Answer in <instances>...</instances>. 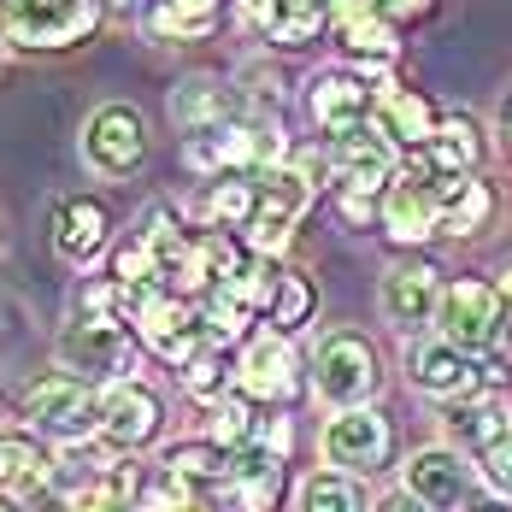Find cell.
<instances>
[{"label": "cell", "mask_w": 512, "mask_h": 512, "mask_svg": "<svg viewBox=\"0 0 512 512\" xmlns=\"http://www.w3.org/2000/svg\"><path fill=\"white\" fill-rule=\"evenodd\" d=\"M230 454L218 448V442H206V436H195V442H171L165 454H159V471H171L177 483H189L195 495H206V489H230Z\"/></svg>", "instance_id": "f1b7e54d"}, {"label": "cell", "mask_w": 512, "mask_h": 512, "mask_svg": "<svg viewBox=\"0 0 512 512\" xmlns=\"http://www.w3.org/2000/svg\"><path fill=\"white\" fill-rule=\"evenodd\" d=\"M307 118L318 124L324 142H336V136H348V130L377 118V83L359 77V71H342V65L336 71H312L307 77Z\"/></svg>", "instance_id": "2e32d148"}, {"label": "cell", "mask_w": 512, "mask_h": 512, "mask_svg": "<svg viewBox=\"0 0 512 512\" xmlns=\"http://www.w3.org/2000/svg\"><path fill=\"white\" fill-rule=\"evenodd\" d=\"M477 477H483V471L465 460L460 448H448V442L418 448V454H407V465H401V489H412L430 512H465L471 495H477Z\"/></svg>", "instance_id": "9a60e30c"}, {"label": "cell", "mask_w": 512, "mask_h": 512, "mask_svg": "<svg viewBox=\"0 0 512 512\" xmlns=\"http://www.w3.org/2000/svg\"><path fill=\"white\" fill-rule=\"evenodd\" d=\"M201 324L218 348H248V342H254V307H248L230 283H218V289L201 295Z\"/></svg>", "instance_id": "1f68e13d"}, {"label": "cell", "mask_w": 512, "mask_h": 512, "mask_svg": "<svg viewBox=\"0 0 512 512\" xmlns=\"http://www.w3.org/2000/svg\"><path fill=\"white\" fill-rule=\"evenodd\" d=\"M465 512H512V501H507V495H495V489H477Z\"/></svg>", "instance_id": "7bdbcfd3"}, {"label": "cell", "mask_w": 512, "mask_h": 512, "mask_svg": "<svg viewBox=\"0 0 512 512\" xmlns=\"http://www.w3.org/2000/svg\"><path fill=\"white\" fill-rule=\"evenodd\" d=\"M442 295H448V271L430 254H407L383 271V289H377V307L383 318L401 330V336H430L436 330V312H442Z\"/></svg>", "instance_id": "9c48e42d"}, {"label": "cell", "mask_w": 512, "mask_h": 512, "mask_svg": "<svg viewBox=\"0 0 512 512\" xmlns=\"http://www.w3.org/2000/svg\"><path fill=\"white\" fill-rule=\"evenodd\" d=\"M377 230L395 248H424L430 236H442V195H436V165H430V154L401 159V177L383 189Z\"/></svg>", "instance_id": "52a82bcc"}, {"label": "cell", "mask_w": 512, "mask_h": 512, "mask_svg": "<svg viewBox=\"0 0 512 512\" xmlns=\"http://www.w3.org/2000/svg\"><path fill=\"white\" fill-rule=\"evenodd\" d=\"M377 6H383V12H389L395 24H418V18H430V12H436L442 0H377Z\"/></svg>", "instance_id": "ab89813d"}, {"label": "cell", "mask_w": 512, "mask_h": 512, "mask_svg": "<svg viewBox=\"0 0 512 512\" xmlns=\"http://www.w3.org/2000/svg\"><path fill=\"white\" fill-rule=\"evenodd\" d=\"M283 277H289V265L283 259H271V254H254V265L230 283L248 307H254V318H271V307H277V289H283Z\"/></svg>", "instance_id": "e575fe53"}, {"label": "cell", "mask_w": 512, "mask_h": 512, "mask_svg": "<svg viewBox=\"0 0 512 512\" xmlns=\"http://www.w3.org/2000/svg\"><path fill=\"white\" fill-rule=\"evenodd\" d=\"M142 159H148V118L130 101L95 106L83 124V165L106 183H118V177L142 171Z\"/></svg>", "instance_id": "7c38bea8"}, {"label": "cell", "mask_w": 512, "mask_h": 512, "mask_svg": "<svg viewBox=\"0 0 512 512\" xmlns=\"http://www.w3.org/2000/svg\"><path fill=\"white\" fill-rule=\"evenodd\" d=\"M330 159H336V195L342 189H354V195H383L395 177H401V148L377 130V118L371 124H359L348 136H336V142H324Z\"/></svg>", "instance_id": "ac0fdd59"}, {"label": "cell", "mask_w": 512, "mask_h": 512, "mask_svg": "<svg viewBox=\"0 0 512 512\" xmlns=\"http://www.w3.org/2000/svg\"><path fill=\"white\" fill-rule=\"evenodd\" d=\"M0 501L12 512H48L59 501V460L36 442V430L0 436Z\"/></svg>", "instance_id": "5bb4252c"}, {"label": "cell", "mask_w": 512, "mask_h": 512, "mask_svg": "<svg viewBox=\"0 0 512 512\" xmlns=\"http://www.w3.org/2000/svg\"><path fill=\"white\" fill-rule=\"evenodd\" d=\"M501 136H507V159H512V101H507V118H501Z\"/></svg>", "instance_id": "ee69618b"}, {"label": "cell", "mask_w": 512, "mask_h": 512, "mask_svg": "<svg viewBox=\"0 0 512 512\" xmlns=\"http://www.w3.org/2000/svg\"><path fill=\"white\" fill-rule=\"evenodd\" d=\"M495 289H501V324H507V348H512V265L495 271Z\"/></svg>", "instance_id": "b9f144b4"}, {"label": "cell", "mask_w": 512, "mask_h": 512, "mask_svg": "<svg viewBox=\"0 0 512 512\" xmlns=\"http://www.w3.org/2000/svg\"><path fill=\"white\" fill-rule=\"evenodd\" d=\"M424 154L436 165V177H477L483 171V154H489L483 124L471 112H442V130H436V142Z\"/></svg>", "instance_id": "4316f807"}, {"label": "cell", "mask_w": 512, "mask_h": 512, "mask_svg": "<svg viewBox=\"0 0 512 512\" xmlns=\"http://www.w3.org/2000/svg\"><path fill=\"white\" fill-rule=\"evenodd\" d=\"M230 460H236L230 465V501H236V512H277L283 483H289L283 454H271L265 442H248V448H236Z\"/></svg>", "instance_id": "cb8c5ba5"}, {"label": "cell", "mask_w": 512, "mask_h": 512, "mask_svg": "<svg viewBox=\"0 0 512 512\" xmlns=\"http://www.w3.org/2000/svg\"><path fill=\"white\" fill-rule=\"evenodd\" d=\"M336 206H342V224H354V230H365V224L383 218V195H354V189H342Z\"/></svg>", "instance_id": "74e56055"}, {"label": "cell", "mask_w": 512, "mask_h": 512, "mask_svg": "<svg viewBox=\"0 0 512 512\" xmlns=\"http://www.w3.org/2000/svg\"><path fill=\"white\" fill-rule=\"evenodd\" d=\"M0 512H6V501H0Z\"/></svg>", "instance_id": "7dc6e473"}, {"label": "cell", "mask_w": 512, "mask_h": 512, "mask_svg": "<svg viewBox=\"0 0 512 512\" xmlns=\"http://www.w3.org/2000/svg\"><path fill=\"white\" fill-rule=\"evenodd\" d=\"M24 418L36 436H53L65 448L77 442H101V418H106V389L89 377H71V371H53L42 377L30 395H24Z\"/></svg>", "instance_id": "277c9868"}, {"label": "cell", "mask_w": 512, "mask_h": 512, "mask_svg": "<svg viewBox=\"0 0 512 512\" xmlns=\"http://www.w3.org/2000/svg\"><path fill=\"white\" fill-rule=\"evenodd\" d=\"M401 365H407L412 389L436 395L442 407H448V401H465V395H483V365L471 354H460L454 342H442L436 330H430V336H412Z\"/></svg>", "instance_id": "e0dca14e"}, {"label": "cell", "mask_w": 512, "mask_h": 512, "mask_svg": "<svg viewBox=\"0 0 512 512\" xmlns=\"http://www.w3.org/2000/svg\"><path fill=\"white\" fill-rule=\"evenodd\" d=\"M371 512H430V507H424L412 489H389V495H377V501H371Z\"/></svg>", "instance_id": "60d3db41"}, {"label": "cell", "mask_w": 512, "mask_h": 512, "mask_svg": "<svg viewBox=\"0 0 512 512\" xmlns=\"http://www.w3.org/2000/svg\"><path fill=\"white\" fill-rule=\"evenodd\" d=\"M324 460H330V471H348V477H377L383 465L395 460V424L377 407L330 412V424H324Z\"/></svg>", "instance_id": "4fadbf2b"}, {"label": "cell", "mask_w": 512, "mask_h": 512, "mask_svg": "<svg viewBox=\"0 0 512 512\" xmlns=\"http://www.w3.org/2000/svg\"><path fill=\"white\" fill-rule=\"evenodd\" d=\"M159 430H165V401H159L142 377L106 383L101 448H112V454H142L148 442H159Z\"/></svg>", "instance_id": "d6986e66"}, {"label": "cell", "mask_w": 512, "mask_h": 512, "mask_svg": "<svg viewBox=\"0 0 512 512\" xmlns=\"http://www.w3.org/2000/svg\"><path fill=\"white\" fill-rule=\"evenodd\" d=\"M436 195H442V236H483L495 224V183L483 177H436Z\"/></svg>", "instance_id": "484cf974"}, {"label": "cell", "mask_w": 512, "mask_h": 512, "mask_svg": "<svg viewBox=\"0 0 512 512\" xmlns=\"http://www.w3.org/2000/svg\"><path fill=\"white\" fill-rule=\"evenodd\" d=\"M59 371L71 377H89V383H124L136 371L142 354V336L124 312H65V330H59Z\"/></svg>", "instance_id": "6da1fadb"}, {"label": "cell", "mask_w": 512, "mask_h": 512, "mask_svg": "<svg viewBox=\"0 0 512 512\" xmlns=\"http://www.w3.org/2000/svg\"><path fill=\"white\" fill-rule=\"evenodd\" d=\"M48 230H53V254L65 265H77V271H89L112 242V212H106L101 195H59Z\"/></svg>", "instance_id": "ffe728a7"}, {"label": "cell", "mask_w": 512, "mask_h": 512, "mask_svg": "<svg viewBox=\"0 0 512 512\" xmlns=\"http://www.w3.org/2000/svg\"><path fill=\"white\" fill-rule=\"evenodd\" d=\"M436 336L454 342L471 359H489L495 348H507L495 277H448V295H442V312H436Z\"/></svg>", "instance_id": "8992f818"}, {"label": "cell", "mask_w": 512, "mask_h": 512, "mask_svg": "<svg viewBox=\"0 0 512 512\" xmlns=\"http://www.w3.org/2000/svg\"><path fill=\"white\" fill-rule=\"evenodd\" d=\"M254 201H259V177H218L195 201V218H201V230H236L242 236L248 218H254Z\"/></svg>", "instance_id": "f546056e"}, {"label": "cell", "mask_w": 512, "mask_h": 512, "mask_svg": "<svg viewBox=\"0 0 512 512\" xmlns=\"http://www.w3.org/2000/svg\"><path fill=\"white\" fill-rule=\"evenodd\" d=\"M0 48H6V36H0Z\"/></svg>", "instance_id": "bcb514c9"}, {"label": "cell", "mask_w": 512, "mask_h": 512, "mask_svg": "<svg viewBox=\"0 0 512 512\" xmlns=\"http://www.w3.org/2000/svg\"><path fill=\"white\" fill-rule=\"evenodd\" d=\"M377 130L401 148V159H412V154H424V148L436 142L442 106L430 101L424 89H407V83L383 77V83H377Z\"/></svg>", "instance_id": "44dd1931"}, {"label": "cell", "mask_w": 512, "mask_h": 512, "mask_svg": "<svg viewBox=\"0 0 512 512\" xmlns=\"http://www.w3.org/2000/svg\"><path fill=\"white\" fill-rule=\"evenodd\" d=\"M307 377H312V395L330 412L371 407L383 395V354L359 330H324L307 359Z\"/></svg>", "instance_id": "7a4b0ae2"}, {"label": "cell", "mask_w": 512, "mask_h": 512, "mask_svg": "<svg viewBox=\"0 0 512 512\" xmlns=\"http://www.w3.org/2000/svg\"><path fill=\"white\" fill-rule=\"evenodd\" d=\"M124 318L136 324V336H142V348L165 365H189V359L201 354L206 342V324H201V301H183V295H171V289H124Z\"/></svg>", "instance_id": "5b68a950"}, {"label": "cell", "mask_w": 512, "mask_h": 512, "mask_svg": "<svg viewBox=\"0 0 512 512\" xmlns=\"http://www.w3.org/2000/svg\"><path fill=\"white\" fill-rule=\"evenodd\" d=\"M259 442H265L271 454H283V460H289V448H295V430H289V418H277V412H271V418H259Z\"/></svg>", "instance_id": "f35d334b"}, {"label": "cell", "mask_w": 512, "mask_h": 512, "mask_svg": "<svg viewBox=\"0 0 512 512\" xmlns=\"http://www.w3.org/2000/svg\"><path fill=\"white\" fill-rule=\"evenodd\" d=\"M312 183L295 171V165H283V171H265L259 177V201H254V218H248V230H242V242L254 248V254H271L283 259V248L295 242V230H301V218L312 212Z\"/></svg>", "instance_id": "8fae6325"}, {"label": "cell", "mask_w": 512, "mask_h": 512, "mask_svg": "<svg viewBox=\"0 0 512 512\" xmlns=\"http://www.w3.org/2000/svg\"><path fill=\"white\" fill-rule=\"evenodd\" d=\"M177 389L189 395V401H224L230 389H236V365H230V348H218V342H206L201 354L189 359V365H177Z\"/></svg>", "instance_id": "d6a6232c"}, {"label": "cell", "mask_w": 512, "mask_h": 512, "mask_svg": "<svg viewBox=\"0 0 512 512\" xmlns=\"http://www.w3.org/2000/svg\"><path fill=\"white\" fill-rule=\"evenodd\" d=\"M0 36L24 53H65L101 36V0H0Z\"/></svg>", "instance_id": "3957f363"}, {"label": "cell", "mask_w": 512, "mask_h": 512, "mask_svg": "<svg viewBox=\"0 0 512 512\" xmlns=\"http://www.w3.org/2000/svg\"><path fill=\"white\" fill-rule=\"evenodd\" d=\"M295 512H371L365 477H348V471H307L301 489H295Z\"/></svg>", "instance_id": "4dcf8cb0"}, {"label": "cell", "mask_w": 512, "mask_h": 512, "mask_svg": "<svg viewBox=\"0 0 512 512\" xmlns=\"http://www.w3.org/2000/svg\"><path fill=\"white\" fill-rule=\"evenodd\" d=\"M477 471H483V483H489L495 495H507L512 501V430L507 436H495V442L477 454Z\"/></svg>", "instance_id": "8d00e7d4"}, {"label": "cell", "mask_w": 512, "mask_h": 512, "mask_svg": "<svg viewBox=\"0 0 512 512\" xmlns=\"http://www.w3.org/2000/svg\"><path fill=\"white\" fill-rule=\"evenodd\" d=\"M0 254H6V212H0Z\"/></svg>", "instance_id": "f6af8a7d"}, {"label": "cell", "mask_w": 512, "mask_h": 512, "mask_svg": "<svg viewBox=\"0 0 512 512\" xmlns=\"http://www.w3.org/2000/svg\"><path fill=\"white\" fill-rule=\"evenodd\" d=\"M512 401L501 395H465V401H448L442 407V430H448V448H471V454H483L495 436H507L512 430Z\"/></svg>", "instance_id": "d4e9b609"}, {"label": "cell", "mask_w": 512, "mask_h": 512, "mask_svg": "<svg viewBox=\"0 0 512 512\" xmlns=\"http://www.w3.org/2000/svg\"><path fill=\"white\" fill-rule=\"evenodd\" d=\"M330 36L348 59V71L383 83L401 59V24L377 0H330Z\"/></svg>", "instance_id": "ba28073f"}, {"label": "cell", "mask_w": 512, "mask_h": 512, "mask_svg": "<svg viewBox=\"0 0 512 512\" xmlns=\"http://www.w3.org/2000/svg\"><path fill=\"white\" fill-rule=\"evenodd\" d=\"M312 307H318L312 277H301V271L289 265V277H283V289H277V307H271V330H277V336H295L312 318Z\"/></svg>", "instance_id": "d590c367"}, {"label": "cell", "mask_w": 512, "mask_h": 512, "mask_svg": "<svg viewBox=\"0 0 512 512\" xmlns=\"http://www.w3.org/2000/svg\"><path fill=\"white\" fill-rule=\"evenodd\" d=\"M242 12L277 48H307L330 30V0H242Z\"/></svg>", "instance_id": "603a6c76"}, {"label": "cell", "mask_w": 512, "mask_h": 512, "mask_svg": "<svg viewBox=\"0 0 512 512\" xmlns=\"http://www.w3.org/2000/svg\"><path fill=\"white\" fill-rule=\"evenodd\" d=\"M242 112H254V101H248L236 83H224V77H206V71L171 89V124H177L183 136L224 130V124H236Z\"/></svg>", "instance_id": "7402d4cb"}, {"label": "cell", "mask_w": 512, "mask_h": 512, "mask_svg": "<svg viewBox=\"0 0 512 512\" xmlns=\"http://www.w3.org/2000/svg\"><path fill=\"white\" fill-rule=\"evenodd\" d=\"M236 389L254 401V407H289V401H301V389H312L307 365L295 354V342L289 336H277V330H259L254 342L242 348L236 359Z\"/></svg>", "instance_id": "30bf717a"}, {"label": "cell", "mask_w": 512, "mask_h": 512, "mask_svg": "<svg viewBox=\"0 0 512 512\" xmlns=\"http://www.w3.org/2000/svg\"><path fill=\"white\" fill-rule=\"evenodd\" d=\"M0 436H6V430H0Z\"/></svg>", "instance_id": "c3c4849f"}, {"label": "cell", "mask_w": 512, "mask_h": 512, "mask_svg": "<svg viewBox=\"0 0 512 512\" xmlns=\"http://www.w3.org/2000/svg\"><path fill=\"white\" fill-rule=\"evenodd\" d=\"M224 24V0H154L142 12V30L154 42H206Z\"/></svg>", "instance_id": "83f0119b"}, {"label": "cell", "mask_w": 512, "mask_h": 512, "mask_svg": "<svg viewBox=\"0 0 512 512\" xmlns=\"http://www.w3.org/2000/svg\"><path fill=\"white\" fill-rule=\"evenodd\" d=\"M206 442H218L224 454H236V448L259 442V407L242 395V389H230L224 401L206 407Z\"/></svg>", "instance_id": "836d02e7"}]
</instances>
